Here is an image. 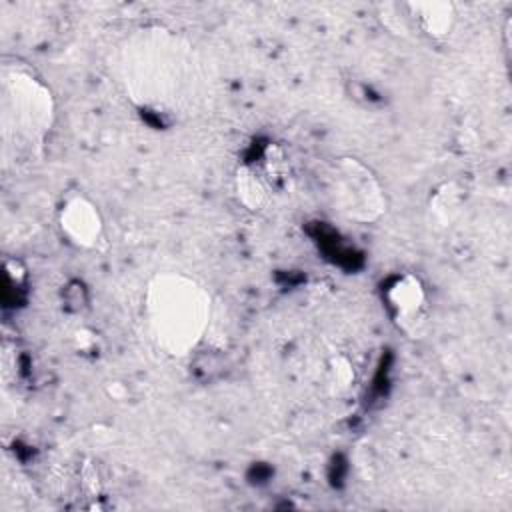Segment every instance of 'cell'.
<instances>
[{
	"mask_svg": "<svg viewBox=\"0 0 512 512\" xmlns=\"http://www.w3.org/2000/svg\"><path fill=\"white\" fill-rule=\"evenodd\" d=\"M116 66L126 94L142 110L176 118L198 98V56L192 44L172 30H134L118 46Z\"/></svg>",
	"mask_w": 512,
	"mask_h": 512,
	"instance_id": "cell-1",
	"label": "cell"
},
{
	"mask_svg": "<svg viewBox=\"0 0 512 512\" xmlns=\"http://www.w3.org/2000/svg\"><path fill=\"white\" fill-rule=\"evenodd\" d=\"M210 294L194 278L164 272L150 280L144 314L154 342L170 356H188L210 322Z\"/></svg>",
	"mask_w": 512,
	"mask_h": 512,
	"instance_id": "cell-2",
	"label": "cell"
},
{
	"mask_svg": "<svg viewBox=\"0 0 512 512\" xmlns=\"http://www.w3.org/2000/svg\"><path fill=\"white\" fill-rule=\"evenodd\" d=\"M2 128L22 144H40L54 120V100L48 86L20 68L2 70Z\"/></svg>",
	"mask_w": 512,
	"mask_h": 512,
	"instance_id": "cell-3",
	"label": "cell"
},
{
	"mask_svg": "<svg viewBox=\"0 0 512 512\" xmlns=\"http://www.w3.org/2000/svg\"><path fill=\"white\" fill-rule=\"evenodd\" d=\"M334 196L340 210L356 220H374L384 212V194L374 174L354 158L338 162Z\"/></svg>",
	"mask_w": 512,
	"mask_h": 512,
	"instance_id": "cell-4",
	"label": "cell"
},
{
	"mask_svg": "<svg viewBox=\"0 0 512 512\" xmlns=\"http://www.w3.org/2000/svg\"><path fill=\"white\" fill-rule=\"evenodd\" d=\"M384 304L390 312L394 324L410 334H420L426 324L428 314V296L418 276L414 274H398L386 284Z\"/></svg>",
	"mask_w": 512,
	"mask_h": 512,
	"instance_id": "cell-5",
	"label": "cell"
},
{
	"mask_svg": "<svg viewBox=\"0 0 512 512\" xmlns=\"http://www.w3.org/2000/svg\"><path fill=\"white\" fill-rule=\"evenodd\" d=\"M58 226L70 244L78 248H92L102 236L104 220L90 198L72 196L66 198L58 210Z\"/></svg>",
	"mask_w": 512,
	"mask_h": 512,
	"instance_id": "cell-6",
	"label": "cell"
},
{
	"mask_svg": "<svg viewBox=\"0 0 512 512\" xmlns=\"http://www.w3.org/2000/svg\"><path fill=\"white\" fill-rule=\"evenodd\" d=\"M406 28L430 40H444L456 24V8L446 0H416L400 4Z\"/></svg>",
	"mask_w": 512,
	"mask_h": 512,
	"instance_id": "cell-7",
	"label": "cell"
},
{
	"mask_svg": "<svg viewBox=\"0 0 512 512\" xmlns=\"http://www.w3.org/2000/svg\"><path fill=\"white\" fill-rule=\"evenodd\" d=\"M236 182H238V196H240V200L250 210L260 208L264 198H266V190H264L262 182L256 178V174L250 172V170H240Z\"/></svg>",
	"mask_w": 512,
	"mask_h": 512,
	"instance_id": "cell-8",
	"label": "cell"
}]
</instances>
